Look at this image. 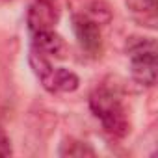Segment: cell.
Instances as JSON below:
<instances>
[{
    "label": "cell",
    "mask_w": 158,
    "mask_h": 158,
    "mask_svg": "<svg viewBox=\"0 0 158 158\" xmlns=\"http://www.w3.org/2000/svg\"><path fill=\"white\" fill-rule=\"evenodd\" d=\"M89 108L102 123V128L114 138H125L130 132V123L125 114L119 95L110 88H97L89 95Z\"/></svg>",
    "instance_id": "1"
},
{
    "label": "cell",
    "mask_w": 158,
    "mask_h": 158,
    "mask_svg": "<svg viewBox=\"0 0 158 158\" xmlns=\"http://www.w3.org/2000/svg\"><path fill=\"white\" fill-rule=\"evenodd\" d=\"M127 52L130 56L132 78L141 86L156 84V41L152 37H130L127 43Z\"/></svg>",
    "instance_id": "2"
},
{
    "label": "cell",
    "mask_w": 158,
    "mask_h": 158,
    "mask_svg": "<svg viewBox=\"0 0 158 158\" xmlns=\"http://www.w3.org/2000/svg\"><path fill=\"white\" fill-rule=\"evenodd\" d=\"M58 21H60V10L52 0H34L28 6L26 23L32 34L43 30H54Z\"/></svg>",
    "instance_id": "3"
},
{
    "label": "cell",
    "mask_w": 158,
    "mask_h": 158,
    "mask_svg": "<svg viewBox=\"0 0 158 158\" xmlns=\"http://www.w3.org/2000/svg\"><path fill=\"white\" fill-rule=\"evenodd\" d=\"M73 32L74 37L78 39L80 47L89 52V54H97L102 47V35H101V26L95 24L93 21H89L86 15L76 13L73 15Z\"/></svg>",
    "instance_id": "4"
},
{
    "label": "cell",
    "mask_w": 158,
    "mask_h": 158,
    "mask_svg": "<svg viewBox=\"0 0 158 158\" xmlns=\"http://www.w3.org/2000/svg\"><path fill=\"white\" fill-rule=\"evenodd\" d=\"M43 86L50 93H73L80 86V78L76 73L65 67H52L50 73L43 78Z\"/></svg>",
    "instance_id": "5"
},
{
    "label": "cell",
    "mask_w": 158,
    "mask_h": 158,
    "mask_svg": "<svg viewBox=\"0 0 158 158\" xmlns=\"http://www.w3.org/2000/svg\"><path fill=\"white\" fill-rule=\"evenodd\" d=\"M32 48L39 50L47 58H65V54H67V43H65V39L60 34H56L54 30L34 32Z\"/></svg>",
    "instance_id": "6"
},
{
    "label": "cell",
    "mask_w": 158,
    "mask_h": 158,
    "mask_svg": "<svg viewBox=\"0 0 158 158\" xmlns=\"http://www.w3.org/2000/svg\"><path fill=\"white\" fill-rule=\"evenodd\" d=\"M60 156H69V158H88V156H95V149L88 143V141H80V139H65L60 145L58 151Z\"/></svg>",
    "instance_id": "7"
},
{
    "label": "cell",
    "mask_w": 158,
    "mask_h": 158,
    "mask_svg": "<svg viewBox=\"0 0 158 158\" xmlns=\"http://www.w3.org/2000/svg\"><path fill=\"white\" fill-rule=\"evenodd\" d=\"M82 15H86L89 21H93L99 26L108 24L112 21V10L104 0H91V2L86 6V10L82 11Z\"/></svg>",
    "instance_id": "8"
},
{
    "label": "cell",
    "mask_w": 158,
    "mask_h": 158,
    "mask_svg": "<svg viewBox=\"0 0 158 158\" xmlns=\"http://www.w3.org/2000/svg\"><path fill=\"white\" fill-rule=\"evenodd\" d=\"M28 63H30V67H32L34 74L39 78V80H43V78H45V76L50 73V69H52V63H50V60H48L45 54H41L39 50H35V48H32V50H30Z\"/></svg>",
    "instance_id": "9"
},
{
    "label": "cell",
    "mask_w": 158,
    "mask_h": 158,
    "mask_svg": "<svg viewBox=\"0 0 158 158\" xmlns=\"http://www.w3.org/2000/svg\"><path fill=\"white\" fill-rule=\"evenodd\" d=\"M127 4L134 13H143V15L154 17L156 0H127Z\"/></svg>",
    "instance_id": "10"
},
{
    "label": "cell",
    "mask_w": 158,
    "mask_h": 158,
    "mask_svg": "<svg viewBox=\"0 0 158 158\" xmlns=\"http://www.w3.org/2000/svg\"><path fill=\"white\" fill-rule=\"evenodd\" d=\"M13 149H11V139L10 136L6 134V130L0 127V158H6V156H11Z\"/></svg>",
    "instance_id": "11"
}]
</instances>
